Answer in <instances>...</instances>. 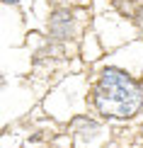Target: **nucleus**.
<instances>
[{"mask_svg":"<svg viewBox=\"0 0 143 148\" xmlns=\"http://www.w3.org/2000/svg\"><path fill=\"white\" fill-rule=\"evenodd\" d=\"M92 107L104 119H133L143 109V80L121 68H102L90 92Z\"/></svg>","mask_w":143,"mask_h":148,"instance_id":"obj_1","label":"nucleus"},{"mask_svg":"<svg viewBox=\"0 0 143 148\" xmlns=\"http://www.w3.org/2000/svg\"><path fill=\"white\" fill-rule=\"evenodd\" d=\"M46 29L51 39L58 41H70L80 32V17L73 8H56L46 20Z\"/></svg>","mask_w":143,"mask_h":148,"instance_id":"obj_2","label":"nucleus"},{"mask_svg":"<svg viewBox=\"0 0 143 148\" xmlns=\"http://www.w3.org/2000/svg\"><path fill=\"white\" fill-rule=\"evenodd\" d=\"M73 129H75V136L78 138H92L99 131V124L90 116H75L73 119Z\"/></svg>","mask_w":143,"mask_h":148,"instance_id":"obj_3","label":"nucleus"},{"mask_svg":"<svg viewBox=\"0 0 143 148\" xmlns=\"http://www.w3.org/2000/svg\"><path fill=\"white\" fill-rule=\"evenodd\" d=\"M131 17H133V24H136V29L143 34V5H138L133 12H131Z\"/></svg>","mask_w":143,"mask_h":148,"instance_id":"obj_4","label":"nucleus"},{"mask_svg":"<svg viewBox=\"0 0 143 148\" xmlns=\"http://www.w3.org/2000/svg\"><path fill=\"white\" fill-rule=\"evenodd\" d=\"M3 3H5V5H17L20 0H3Z\"/></svg>","mask_w":143,"mask_h":148,"instance_id":"obj_5","label":"nucleus"}]
</instances>
